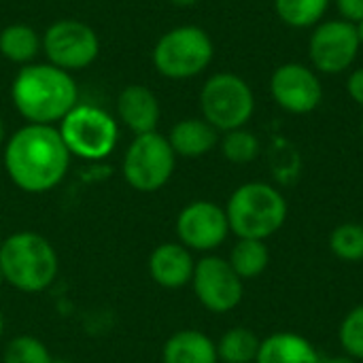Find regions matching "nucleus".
Masks as SVG:
<instances>
[{
  "instance_id": "obj_1",
  "label": "nucleus",
  "mask_w": 363,
  "mask_h": 363,
  "mask_svg": "<svg viewBox=\"0 0 363 363\" xmlns=\"http://www.w3.org/2000/svg\"><path fill=\"white\" fill-rule=\"evenodd\" d=\"M70 157L55 125L26 123L4 143V170L11 183L28 194L57 187L68 174Z\"/></svg>"
},
{
  "instance_id": "obj_2",
  "label": "nucleus",
  "mask_w": 363,
  "mask_h": 363,
  "mask_svg": "<svg viewBox=\"0 0 363 363\" xmlns=\"http://www.w3.org/2000/svg\"><path fill=\"white\" fill-rule=\"evenodd\" d=\"M11 100L28 123L55 125L79 104V87L70 72L49 62H32L17 70Z\"/></svg>"
},
{
  "instance_id": "obj_3",
  "label": "nucleus",
  "mask_w": 363,
  "mask_h": 363,
  "mask_svg": "<svg viewBox=\"0 0 363 363\" xmlns=\"http://www.w3.org/2000/svg\"><path fill=\"white\" fill-rule=\"evenodd\" d=\"M0 270L4 283L23 291L40 294L53 285L60 259L53 245L36 232H17L0 245Z\"/></svg>"
},
{
  "instance_id": "obj_4",
  "label": "nucleus",
  "mask_w": 363,
  "mask_h": 363,
  "mask_svg": "<svg viewBox=\"0 0 363 363\" xmlns=\"http://www.w3.org/2000/svg\"><path fill=\"white\" fill-rule=\"evenodd\" d=\"M230 232L238 238L268 240L287 221L285 196L270 183L249 181L232 191L225 204Z\"/></svg>"
},
{
  "instance_id": "obj_5",
  "label": "nucleus",
  "mask_w": 363,
  "mask_h": 363,
  "mask_svg": "<svg viewBox=\"0 0 363 363\" xmlns=\"http://www.w3.org/2000/svg\"><path fill=\"white\" fill-rule=\"evenodd\" d=\"M151 57L162 77L185 81L202 74L211 66L215 57V43L204 28L185 23L164 32L155 43Z\"/></svg>"
},
{
  "instance_id": "obj_6",
  "label": "nucleus",
  "mask_w": 363,
  "mask_h": 363,
  "mask_svg": "<svg viewBox=\"0 0 363 363\" xmlns=\"http://www.w3.org/2000/svg\"><path fill=\"white\" fill-rule=\"evenodd\" d=\"M57 132L68 153L87 162L106 160L119 143L117 119L96 104L79 102L57 123Z\"/></svg>"
},
{
  "instance_id": "obj_7",
  "label": "nucleus",
  "mask_w": 363,
  "mask_h": 363,
  "mask_svg": "<svg viewBox=\"0 0 363 363\" xmlns=\"http://www.w3.org/2000/svg\"><path fill=\"white\" fill-rule=\"evenodd\" d=\"M200 111L219 134L247 128L255 113V94L236 72H217L200 89Z\"/></svg>"
},
{
  "instance_id": "obj_8",
  "label": "nucleus",
  "mask_w": 363,
  "mask_h": 363,
  "mask_svg": "<svg viewBox=\"0 0 363 363\" xmlns=\"http://www.w3.org/2000/svg\"><path fill=\"white\" fill-rule=\"evenodd\" d=\"M174 168L177 153L172 151L168 138L160 132L134 136L121 164L125 183L143 194L162 189L172 179Z\"/></svg>"
},
{
  "instance_id": "obj_9",
  "label": "nucleus",
  "mask_w": 363,
  "mask_h": 363,
  "mask_svg": "<svg viewBox=\"0 0 363 363\" xmlns=\"http://www.w3.org/2000/svg\"><path fill=\"white\" fill-rule=\"evenodd\" d=\"M43 53L49 64L77 72L91 66L100 53L98 32L79 19H57L43 34Z\"/></svg>"
},
{
  "instance_id": "obj_10",
  "label": "nucleus",
  "mask_w": 363,
  "mask_h": 363,
  "mask_svg": "<svg viewBox=\"0 0 363 363\" xmlns=\"http://www.w3.org/2000/svg\"><path fill=\"white\" fill-rule=\"evenodd\" d=\"M362 43L355 30V23L347 19H323L317 23L308 38V57L311 66L323 74H342L347 72L357 55Z\"/></svg>"
},
{
  "instance_id": "obj_11",
  "label": "nucleus",
  "mask_w": 363,
  "mask_h": 363,
  "mask_svg": "<svg viewBox=\"0 0 363 363\" xmlns=\"http://www.w3.org/2000/svg\"><path fill=\"white\" fill-rule=\"evenodd\" d=\"M191 287L198 302L217 315L234 311L245 296V281L234 272L230 262L219 255H206L196 262Z\"/></svg>"
},
{
  "instance_id": "obj_12",
  "label": "nucleus",
  "mask_w": 363,
  "mask_h": 363,
  "mask_svg": "<svg viewBox=\"0 0 363 363\" xmlns=\"http://www.w3.org/2000/svg\"><path fill=\"white\" fill-rule=\"evenodd\" d=\"M270 94L277 106L291 115H308L323 102L319 72L302 62H285L270 77Z\"/></svg>"
},
{
  "instance_id": "obj_13",
  "label": "nucleus",
  "mask_w": 363,
  "mask_h": 363,
  "mask_svg": "<svg viewBox=\"0 0 363 363\" xmlns=\"http://www.w3.org/2000/svg\"><path fill=\"white\" fill-rule=\"evenodd\" d=\"M177 236L189 251L208 253L219 249L230 236L225 208L208 200H196L183 206L177 217Z\"/></svg>"
},
{
  "instance_id": "obj_14",
  "label": "nucleus",
  "mask_w": 363,
  "mask_h": 363,
  "mask_svg": "<svg viewBox=\"0 0 363 363\" xmlns=\"http://www.w3.org/2000/svg\"><path fill=\"white\" fill-rule=\"evenodd\" d=\"M117 117L134 134L157 132L162 106L153 89L140 83L125 85L117 96Z\"/></svg>"
},
{
  "instance_id": "obj_15",
  "label": "nucleus",
  "mask_w": 363,
  "mask_h": 363,
  "mask_svg": "<svg viewBox=\"0 0 363 363\" xmlns=\"http://www.w3.org/2000/svg\"><path fill=\"white\" fill-rule=\"evenodd\" d=\"M196 262L181 242H162L149 255L151 279L166 289H181L191 283Z\"/></svg>"
},
{
  "instance_id": "obj_16",
  "label": "nucleus",
  "mask_w": 363,
  "mask_h": 363,
  "mask_svg": "<svg viewBox=\"0 0 363 363\" xmlns=\"http://www.w3.org/2000/svg\"><path fill=\"white\" fill-rule=\"evenodd\" d=\"M177 157H202L219 145V132L202 117L181 119L166 136Z\"/></svg>"
},
{
  "instance_id": "obj_17",
  "label": "nucleus",
  "mask_w": 363,
  "mask_h": 363,
  "mask_svg": "<svg viewBox=\"0 0 363 363\" xmlns=\"http://www.w3.org/2000/svg\"><path fill=\"white\" fill-rule=\"evenodd\" d=\"M321 355L315 345L294 332H279L259 342L255 363H319Z\"/></svg>"
},
{
  "instance_id": "obj_18",
  "label": "nucleus",
  "mask_w": 363,
  "mask_h": 363,
  "mask_svg": "<svg viewBox=\"0 0 363 363\" xmlns=\"http://www.w3.org/2000/svg\"><path fill=\"white\" fill-rule=\"evenodd\" d=\"M162 363H219L217 342L198 330H181L166 340Z\"/></svg>"
},
{
  "instance_id": "obj_19",
  "label": "nucleus",
  "mask_w": 363,
  "mask_h": 363,
  "mask_svg": "<svg viewBox=\"0 0 363 363\" xmlns=\"http://www.w3.org/2000/svg\"><path fill=\"white\" fill-rule=\"evenodd\" d=\"M43 51V36L28 23H11L0 32V53L4 60L28 66Z\"/></svg>"
},
{
  "instance_id": "obj_20",
  "label": "nucleus",
  "mask_w": 363,
  "mask_h": 363,
  "mask_svg": "<svg viewBox=\"0 0 363 363\" xmlns=\"http://www.w3.org/2000/svg\"><path fill=\"white\" fill-rule=\"evenodd\" d=\"M228 262L242 281H251L266 272L270 264V251H268L266 240L238 238V242L230 251Z\"/></svg>"
},
{
  "instance_id": "obj_21",
  "label": "nucleus",
  "mask_w": 363,
  "mask_h": 363,
  "mask_svg": "<svg viewBox=\"0 0 363 363\" xmlns=\"http://www.w3.org/2000/svg\"><path fill=\"white\" fill-rule=\"evenodd\" d=\"M330 4L332 0H274V13L285 26L306 30L325 19Z\"/></svg>"
},
{
  "instance_id": "obj_22",
  "label": "nucleus",
  "mask_w": 363,
  "mask_h": 363,
  "mask_svg": "<svg viewBox=\"0 0 363 363\" xmlns=\"http://www.w3.org/2000/svg\"><path fill=\"white\" fill-rule=\"evenodd\" d=\"M259 338L249 328H232L217 342V357L223 363H255Z\"/></svg>"
},
{
  "instance_id": "obj_23",
  "label": "nucleus",
  "mask_w": 363,
  "mask_h": 363,
  "mask_svg": "<svg viewBox=\"0 0 363 363\" xmlns=\"http://www.w3.org/2000/svg\"><path fill=\"white\" fill-rule=\"evenodd\" d=\"M219 147L223 157L232 164H251L262 153V143L257 134L247 128L223 132V136L219 138Z\"/></svg>"
},
{
  "instance_id": "obj_24",
  "label": "nucleus",
  "mask_w": 363,
  "mask_h": 363,
  "mask_svg": "<svg viewBox=\"0 0 363 363\" xmlns=\"http://www.w3.org/2000/svg\"><path fill=\"white\" fill-rule=\"evenodd\" d=\"M330 249L342 262H363V223L347 221L336 225L330 234Z\"/></svg>"
},
{
  "instance_id": "obj_25",
  "label": "nucleus",
  "mask_w": 363,
  "mask_h": 363,
  "mask_svg": "<svg viewBox=\"0 0 363 363\" xmlns=\"http://www.w3.org/2000/svg\"><path fill=\"white\" fill-rule=\"evenodd\" d=\"M4 363H53L49 349L34 336L13 338L2 355Z\"/></svg>"
},
{
  "instance_id": "obj_26",
  "label": "nucleus",
  "mask_w": 363,
  "mask_h": 363,
  "mask_svg": "<svg viewBox=\"0 0 363 363\" xmlns=\"http://www.w3.org/2000/svg\"><path fill=\"white\" fill-rule=\"evenodd\" d=\"M338 342L351 359H363V304L351 308L338 328Z\"/></svg>"
},
{
  "instance_id": "obj_27",
  "label": "nucleus",
  "mask_w": 363,
  "mask_h": 363,
  "mask_svg": "<svg viewBox=\"0 0 363 363\" xmlns=\"http://www.w3.org/2000/svg\"><path fill=\"white\" fill-rule=\"evenodd\" d=\"M340 19L357 23L363 19V0H334Z\"/></svg>"
},
{
  "instance_id": "obj_28",
  "label": "nucleus",
  "mask_w": 363,
  "mask_h": 363,
  "mask_svg": "<svg viewBox=\"0 0 363 363\" xmlns=\"http://www.w3.org/2000/svg\"><path fill=\"white\" fill-rule=\"evenodd\" d=\"M347 94L355 104L363 106V68H355L347 77Z\"/></svg>"
},
{
  "instance_id": "obj_29",
  "label": "nucleus",
  "mask_w": 363,
  "mask_h": 363,
  "mask_svg": "<svg viewBox=\"0 0 363 363\" xmlns=\"http://www.w3.org/2000/svg\"><path fill=\"white\" fill-rule=\"evenodd\" d=\"M319 363H355V359H351L349 355H334V357H321Z\"/></svg>"
},
{
  "instance_id": "obj_30",
  "label": "nucleus",
  "mask_w": 363,
  "mask_h": 363,
  "mask_svg": "<svg viewBox=\"0 0 363 363\" xmlns=\"http://www.w3.org/2000/svg\"><path fill=\"white\" fill-rule=\"evenodd\" d=\"M174 6H194V4H198L200 0H170Z\"/></svg>"
},
{
  "instance_id": "obj_31",
  "label": "nucleus",
  "mask_w": 363,
  "mask_h": 363,
  "mask_svg": "<svg viewBox=\"0 0 363 363\" xmlns=\"http://www.w3.org/2000/svg\"><path fill=\"white\" fill-rule=\"evenodd\" d=\"M6 128H4V121H2V117H0V145H4L6 140Z\"/></svg>"
},
{
  "instance_id": "obj_32",
  "label": "nucleus",
  "mask_w": 363,
  "mask_h": 363,
  "mask_svg": "<svg viewBox=\"0 0 363 363\" xmlns=\"http://www.w3.org/2000/svg\"><path fill=\"white\" fill-rule=\"evenodd\" d=\"M355 30H357V36H359V43H362V47H363V19L355 23Z\"/></svg>"
},
{
  "instance_id": "obj_33",
  "label": "nucleus",
  "mask_w": 363,
  "mask_h": 363,
  "mask_svg": "<svg viewBox=\"0 0 363 363\" xmlns=\"http://www.w3.org/2000/svg\"><path fill=\"white\" fill-rule=\"evenodd\" d=\"M2 330H4V319H2V313H0V336H2Z\"/></svg>"
},
{
  "instance_id": "obj_34",
  "label": "nucleus",
  "mask_w": 363,
  "mask_h": 363,
  "mask_svg": "<svg viewBox=\"0 0 363 363\" xmlns=\"http://www.w3.org/2000/svg\"><path fill=\"white\" fill-rule=\"evenodd\" d=\"M53 363H72V362H66V359H53Z\"/></svg>"
},
{
  "instance_id": "obj_35",
  "label": "nucleus",
  "mask_w": 363,
  "mask_h": 363,
  "mask_svg": "<svg viewBox=\"0 0 363 363\" xmlns=\"http://www.w3.org/2000/svg\"><path fill=\"white\" fill-rule=\"evenodd\" d=\"M2 283H4V277H2V270H0V287H2Z\"/></svg>"
},
{
  "instance_id": "obj_36",
  "label": "nucleus",
  "mask_w": 363,
  "mask_h": 363,
  "mask_svg": "<svg viewBox=\"0 0 363 363\" xmlns=\"http://www.w3.org/2000/svg\"><path fill=\"white\" fill-rule=\"evenodd\" d=\"M362 136H363V117H362Z\"/></svg>"
},
{
  "instance_id": "obj_37",
  "label": "nucleus",
  "mask_w": 363,
  "mask_h": 363,
  "mask_svg": "<svg viewBox=\"0 0 363 363\" xmlns=\"http://www.w3.org/2000/svg\"><path fill=\"white\" fill-rule=\"evenodd\" d=\"M0 245H2V236H0Z\"/></svg>"
}]
</instances>
